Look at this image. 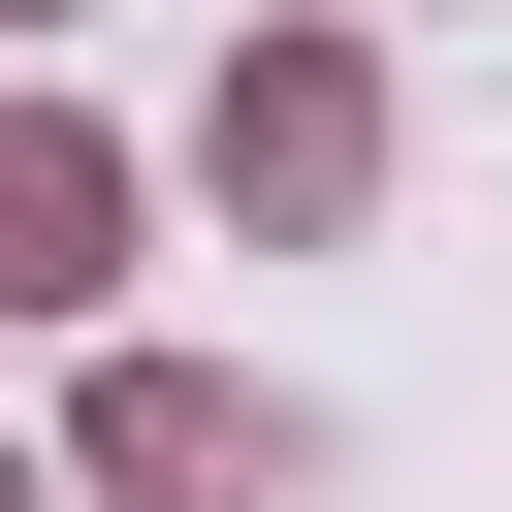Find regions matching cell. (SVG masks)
<instances>
[{
	"label": "cell",
	"mask_w": 512,
	"mask_h": 512,
	"mask_svg": "<svg viewBox=\"0 0 512 512\" xmlns=\"http://www.w3.org/2000/svg\"><path fill=\"white\" fill-rule=\"evenodd\" d=\"M128 512H256L288 480V384H224V352H96V416H64Z\"/></svg>",
	"instance_id": "7a4b0ae2"
},
{
	"label": "cell",
	"mask_w": 512,
	"mask_h": 512,
	"mask_svg": "<svg viewBox=\"0 0 512 512\" xmlns=\"http://www.w3.org/2000/svg\"><path fill=\"white\" fill-rule=\"evenodd\" d=\"M0 512H64V480H32V448H0Z\"/></svg>",
	"instance_id": "277c9868"
},
{
	"label": "cell",
	"mask_w": 512,
	"mask_h": 512,
	"mask_svg": "<svg viewBox=\"0 0 512 512\" xmlns=\"http://www.w3.org/2000/svg\"><path fill=\"white\" fill-rule=\"evenodd\" d=\"M96 288H128V160L64 96H0V320H96Z\"/></svg>",
	"instance_id": "3957f363"
},
{
	"label": "cell",
	"mask_w": 512,
	"mask_h": 512,
	"mask_svg": "<svg viewBox=\"0 0 512 512\" xmlns=\"http://www.w3.org/2000/svg\"><path fill=\"white\" fill-rule=\"evenodd\" d=\"M0 32H32V0H0Z\"/></svg>",
	"instance_id": "5b68a950"
},
{
	"label": "cell",
	"mask_w": 512,
	"mask_h": 512,
	"mask_svg": "<svg viewBox=\"0 0 512 512\" xmlns=\"http://www.w3.org/2000/svg\"><path fill=\"white\" fill-rule=\"evenodd\" d=\"M192 192H224V224H352V192H384V64H352V32H256V64L192 96Z\"/></svg>",
	"instance_id": "6da1fadb"
}]
</instances>
